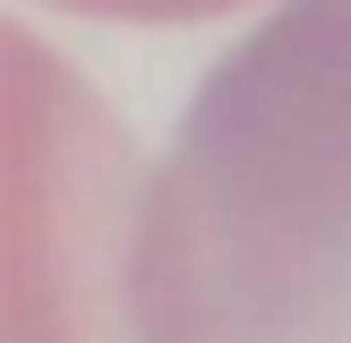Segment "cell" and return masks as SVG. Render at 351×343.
Wrapping results in <instances>:
<instances>
[{
  "label": "cell",
  "mask_w": 351,
  "mask_h": 343,
  "mask_svg": "<svg viewBox=\"0 0 351 343\" xmlns=\"http://www.w3.org/2000/svg\"><path fill=\"white\" fill-rule=\"evenodd\" d=\"M137 343H351V0H283L189 95L129 223Z\"/></svg>",
  "instance_id": "cell-1"
},
{
  "label": "cell",
  "mask_w": 351,
  "mask_h": 343,
  "mask_svg": "<svg viewBox=\"0 0 351 343\" xmlns=\"http://www.w3.org/2000/svg\"><path fill=\"white\" fill-rule=\"evenodd\" d=\"M60 9H86V17H146V26H180V17H223L240 0H60Z\"/></svg>",
  "instance_id": "cell-2"
}]
</instances>
